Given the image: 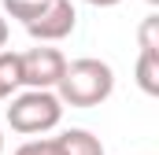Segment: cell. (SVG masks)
Returning a JSON list of instances; mask_svg holds the SVG:
<instances>
[{
  "label": "cell",
  "mask_w": 159,
  "mask_h": 155,
  "mask_svg": "<svg viewBox=\"0 0 159 155\" xmlns=\"http://www.w3.org/2000/svg\"><path fill=\"white\" fill-rule=\"evenodd\" d=\"M44 7H48V0H4V11H7L11 19H19L22 26H30Z\"/></svg>",
  "instance_id": "cell-8"
},
{
  "label": "cell",
  "mask_w": 159,
  "mask_h": 155,
  "mask_svg": "<svg viewBox=\"0 0 159 155\" xmlns=\"http://www.w3.org/2000/svg\"><path fill=\"white\" fill-rule=\"evenodd\" d=\"M4 44H7V19L0 15V52H4Z\"/></svg>",
  "instance_id": "cell-11"
},
{
  "label": "cell",
  "mask_w": 159,
  "mask_h": 155,
  "mask_svg": "<svg viewBox=\"0 0 159 155\" xmlns=\"http://www.w3.org/2000/svg\"><path fill=\"white\" fill-rule=\"evenodd\" d=\"M85 4H93V7H115V4H122V0H85Z\"/></svg>",
  "instance_id": "cell-12"
},
{
  "label": "cell",
  "mask_w": 159,
  "mask_h": 155,
  "mask_svg": "<svg viewBox=\"0 0 159 155\" xmlns=\"http://www.w3.org/2000/svg\"><path fill=\"white\" fill-rule=\"evenodd\" d=\"M0 155H4V133H0Z\"/></svg>",
  "instance_id": "cell-13"
},
{
  "label": "cell",
  "mask_w": 159,
  "mask_h": 155,
  "mask_svg": "<svg viewBox=\"0 0 159 155\" xmlns=\"http://www.w3.org/2000/svg\"><path fill=\"white\" fill-rule=\"evenodd\" d=\"M74 26H78V11H74V4H70V0H48V7L26 26V33L37 41V44H52V41L70 37Z\"/></svg>",
  "instance_id": "cell-4"
},
{
  "label": "cell",
  "mask_w": 159,
  "mask_h": 155,
  "mask_svg": "<svg viewBox=\"0 0 159 155\" xmlns=\"http://www.w3.org/2000/svg\"><path fill=\"white\" fill-rule=\"evenodd\" d=\"M11 155H52V140H48V137H34V140L19 144Z\"/></svg>",
  "instance_id": "cell-10"
},
{
  "label": "cell",
  "mask_w": 159,
  "mask_h": 155,
  "mask_svg": "<svg viewBox=\"0 0 159 155\" xmlns=\"http://www.w3.org/2000/svg\"><path fill=\"white\" fill-rule=\"evenodd\" d=\"M19 70H22V89H44V92H56L59 78L67 70V55L59 48H30V52H19Z\"/></svg>",
  "instance_id": "cell-3"
},
{
  "label": "cell",
  "mask_w": 159,
  "mask_h": 155,
  "mask_svg": "<svg viewBox=\"0 0 159 155\" xmlns=\"http://www.w3.org/2000/svg\"><path fill=\"white\" fill-rule=\"evenodd\" d=\"M111 92H115V70L111 63L96 55H81L74 63H67V70L56 85V96L63 107H100Z\"/></svg>",
  "instance_id": "cell-1"
},
{
  "label": "cell",
  "mask_w": 159,
  "mask_h": 155,
  "mask_svg": "<svg viewBox=\"0 0 159 155\" xmlns=\"http://www.w3.org/2000/svg\"><path fill=\"white\" fill-rule=\"evenodd\" d=\"M52 140V155H104V144H100V137L96 133H89V129H63L59 137H48Z\"/></svg>",
  "instance_id": "cell-5"
},
{
  "label": "cell",
  "mask_w": 159,
  "mask_h": 155,
  "mask_svg": "<svg viewBox=\"0 0 159 155\" xmlns=\"http://www.w3.org/2000/svg\"><path fill=\"white\" fill-rule=\"evenodd\" d=\"M148 4H152V7H156V4H159V0H148Z\"/></svg>",
  "instance_id": "cell-14"
},
{
  "label": "cell",
  "mask_w": 159,
  "mask_h": 155,
  "mask_svg": "<svg viewBox=\"0 0 159 155\" xmlns=\"http://www.w3.org/2000/svg\"><path fill=\"white\" fill-rule=\"evenodd\" d=\"M63 122V104L56 92H44V89H22L11 96V107H7V126L22 137H44L52 133L56 126Z\"/></svg>",
  "instance_id": "cell-2"
},
{
  "label": "cell",
  "mask_w": 159,
  "mask_h": 155,
  "mask_svg": "<svg viewBox=\"0 0 159 155\" xmlns=\"http://www.w3.org/2000/svg\"><path fill=\"white\" fill-rule=\"evenodd\" d=\"M141 52H159V15H148L141 22Z\"/></svg>",
  "instance_id": "cell-9"
},
{
  "label": "cell",
  "mask_w": 159,
  "mask_h": 155,
  "mask_svg": "<svg viewBox=\"0 0 159 155\" xmlns=\"http://www.w3.org/2000/svg\"><path fill=\"white\" fill-rule=\"evenodd\" d=\"M15 92H22L19 52H0V100H11Z\"/></svg>",
  "instance_id": "cell-6"
},
{
  "label": "cell",
  "mask_w": 159,
  "mask_h": 155,
  "mask_svg": "<svg viewBox=\"0 0 159 155\" xmlns=\"http://www.w3.org/2000/svg\"><path fill=\"white\" fill-rule=\"evenodd\" d=\"M137 85H141V92L159 96V52H141L137 55Z\"/></svg>",
  "instance_id": "cell-7"
}]
</instances>
